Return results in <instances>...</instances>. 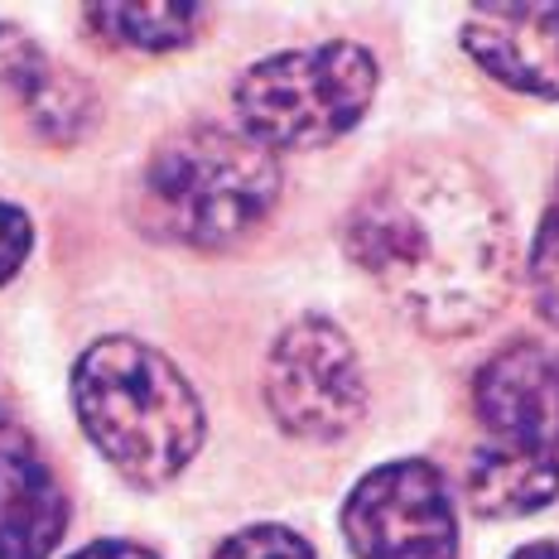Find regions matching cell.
I'll use <instances>...</instances> for the list:
<instances>
[{
  "instance_id": "1",
  "label": "cell",
  "mask_w": 559,
  "mask_h": 559,
  "mask_svg": "<svg viewBox=\"0 0 559 559\" xmlns=\"http://www.w3.org/2000/svg\"><path fill=\"white\" fill-rule=\"evenodd\" d=\"M343 241L371 285L435 337L477 333L516 285L502 198L453 155H411L381 169L347 213Z\"/></svg>"
},
{
  "instance_id": "2",
  "label": "cell",
  "mask_w": 559,
  "mask_h": 559,
  "mask_svg": "<svg viewBox=\"0 0 559 559\" xmlns=\"http://www.w3.org/2000/svg\"><path fill=\"white\" fill-rule=\"evenodd\" d=\"M73 411L102 459L135 487L174 483L207 435L198 391L140 337H102L78 357Z\"/></svg>"
},
{
  "instance_id": "3",
  "label": "cell",
  "mask_w": 559,
  "mask_h": 559,
  "mask_svg": "<svg viewBox=\"0 0 559 559\" xmlns=\"http://www.w3.org/2000/svg\"><path fill=\"white\" fill-rule=\"evenodd\" d=\"M280 198V159L247 131L193 121L165 135L145 159L135 217L150 237L217 251L271 217Z\"/></svg>"
},
{
  "instance_id": "4",
  "label": "cell",
  "mask_w": 559,
  "mask_h": 559,
  "mask_svg": "<svg viewBox=\"0 0 559 559\" xmlns=\"http://www.w3.org/2000/svg\"><path fill=\"white\" fill-rule=\"evenodd\" d=\"M377 97V58L353 39L309 44L261 58L241 73L231 107L237 131L255 145L275 150H319L347 135Z\"/></svg>"
},
{
  "instance_id": "5",
  "label": "cell",
  "mask_w": 559,
  "mask_h": 559,
  "mask_svg": "<svg viewBox=\"0 0 559 559\" xmlns=\"http://www.w3.org/2000/svg\"><path fill=\"white\" fill-rule=\"evenodd\" d=\"M265 405L295 439L329 444L362 425L367 377L357 347L323 313H305L275 337L265 357Z\"/></svg>"
},
{
  "instance_id": "6",
  "label": "cell",
  "mask_w": 559,
  "mask_h": 559,
  "mask_svg": "<svg viewBox=\"0 0 559 559\" xmlns=\"http://www.w3.org/2000/svg\"><path fill=\"white\" fill-rule=\"evenodd\" d=\"M343 535L357 559H453L459 521L444 473L429 459H395L371 468L347 492Z\"/></svg>"
},
{
  "instance_id": "7",
  "label": "cell",
  "mask_w": 559,
  "mask_h": 559,
  "mask_svg": "<svg viewBox=\"0 0 559 559\" xmlns=\"http://www.w3.org/2000/svg\"><path fill=\"white\" fill-rule=\"evenodd\" d=\"M473 411L487 444L559 459V353L540 343H511L473 377Z\"/></svg>"
},
{
  "instance_id": "8",
  "label": "cell",
  "mask_w": 559,
  "mask_h": 559,
  "mask_svg": "<svg viewBox=\"0 0 559 559\" xmlns=\"http://www.w3.org/2000/svg\"><path fill=\"white\" fill-rule=\"evenodd\" d=\"M463 49L521 97L559 102V5H483L463 20Z\"/></svg>"
},
{
  "instance_id": "9",
  "label": "cell",
  "mask_w": 559,
  "mask_h": 559,
  "mask_svg": "<svg viewBox=\"0 0 559 559\" xmlns=\"http://www.w3.org/2000/svg\"><path fill=\"white\" fill-rule=\"evenodd\" d=\"M68 531V497L49 459L0 415V559H49Z\"/></svg>"
},
{
  "instance_id": "10",
  "label": "cell",
  "mask_w": 559,
  "mask_h": 559,
  "mask_svg": "<svg viewBox=\"0 0 559 559\" xmlns=\"http://www.w3.org/2000/svg\"><path fill=\"white\" fill-rule=\"evenodd\" d=\"M468 502L477 516L507 521L531 516L559 497V459L545 453H521L507 444H483L468 463Z\"/></svg>"
},
{
  "instance_id": "11",
  "label": "cell",
  "mask_w": 559,
  "mask_h": 559,
  "mask_svg": "<svg viewBox=\"0 0 559 559\" xmlns=\"http://www.w3.org/2000/svg\"><path fill=\"white\" fill-rule=\"evenodd\" d=\"M87 29L102 34L107 44H121V49L169 53V49H183L203 29V10L198 5H92Z\"/></svg>"
},
{
  "instance_id": "12",
  "label": "cell",
  "mask_w": 559,
  "mask_h": 559,
  "mask_svg": "<svg viewBox=\"0 0 559 559\" xmlns=\"http://www.w3.org/2000/svg\"><path fill=\"white\" fill-rule=\"evenodd\" d=\"M526 280H531L535 313L559 329V189H555V203L545 207V217H540V231H535Z\"/></svg>"
},
{
  "instance_id": "13",
  "label": "cell",
  "mask_w": 559,
  "mask_h": 559,
  "mask_svg": "<svg viewBox=\"0 0 559 559\" xmlns=\"http://www.w3.org/2000/svg\"><path fill=\"white\" fill-rule=\"evenodd\" d=\"M217 559H313V545L289 526H247L223 540Z\"/></svg>"
},
{
  "instance_id": "14",
  "label": "cell",
  "mask_w": 559,
  "mask_h": 559,
  "mask_svg": "<svg viewBox=\"0 0 559 559\" xmlns=\"http://www.w3.org/2000/svg\"><path fill=\"white\" fill-rule=\"evenodd\" d=\"M34 247V227L29 217L20 213L15 203H0V285H5L10 275L25 265V255Z\"/></svg>"
},
{
  "instance_id": "15",
  "label": "cell",
  "mask_w": 559,
  "mask_h": 559,
  "mask_svg": "<svg viewBox=\"0 0 559 559\" xmlns=\"http://www.w3.org/2000/svg\"><path fill=\"white\" fill-rule=\"evenodd\" d=\"M68 559H159V555L145 550V545H135V540H97V545H83V550L68 555Z\"/></svg>"
},
{
  "instance_id": "16",
  "label": "cell",
  "mask_w": 559,
  "mask_h": 559,
  "mask_svg": "<svg viewBox=\"0 0 559 559\" xmlns=\"http://www.w3.org/2000/svg\"><path fill=\"white\" fill-rule=\"evenodd\" d=\"M511 559H559V540H535V545H521Z\"/></svg>"
}]
</instances>
